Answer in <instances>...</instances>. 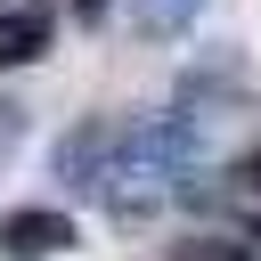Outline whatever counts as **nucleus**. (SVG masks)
I'll return each mask as SVG.
<instances>
[{
    "instance_id": "obj_3",
    "label": "nucleus",
    "mask_w": 261,
    "mask_h": 261,
    "mask_svg": "<svg viewBox=\"0 0 261 261\" xmlns=\"http://www.w3.org/2000/svg\"><path fill=\"white\" fill-rule=\"evenodd\" d=\"M49 33H57V8H49V0L0 8V73H8V65H33V57L49 49Z\"/></svg>"
},
{
    "instance_id": "obj_5",
    "label": "nucleus",
    "mask_w": 261,
    "mask_h": 261,
    "mask_svg": "<svg viewBox=\"0 0 261 261\" xmlns=\"http://www.w3.org/2000/svg\"><path fill=\"white\" fill-rule=\"evenodd\" d=\"M237 179H245V188H261V139H253V147L237 155Z\"/></svg>"
},
{
    "instance_id": "obj_1",
    "label": "nucleus",
    "mask_w": 261,
    "mask_h": 261,
    "mask_svg": "<svg viewBox=\"0 0 261 261\" xmlns=\"http://www.w3.org/2000/svg\"><path fill=\"white\" fill-rule=\"evenodd\" d=\"M122 139H130V122H114V114H90V122H73V130L57 139V179H73V188H98V179L114 171Z\"/></svg>"
},
{
    "instance_id": "obj_2",
    "label": "nucleus",
    "mask_w": 261,
    "mask_h": 261,
    "mask_svg": "<svg viewBox=\"0 0 261 261\" xmlns=\"http://www.w3.org/2000/svg\"><path fill=\"white\" fill-rule=\"evenodd\" d=\"M65 245H73V212H57V204L0 212V261H57Z\"/></svg>"
},
{
    "instance_id": "obj_4",
    "label": "nucleus",
    "mask_w": 261,
    "mask_h": 261,
    "mask_svg": "<svg viewBox=\"0 0 261 261\" xmlns=\"http://www.w3.org/2000/svg\"><path fill=\"white\" fill-rule=\"evenodd\" d=\"M196 16H204V0H130V33H147V41H179Z\"/></svg>"
}]
</instances>
